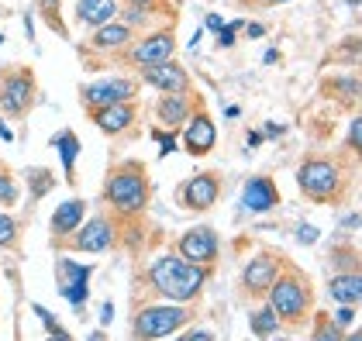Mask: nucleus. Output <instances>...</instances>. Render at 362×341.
Wrapping results in <instances>:
<instances>
[{
	"instance_id": "23",
	"label": "nucleus",
	"mask_w": 362,
	"mask_h": 341,
	"mask_svg": "<svg viewBox=\"0 0 362 341\" xmlns=\"http://www.w3.org/2000/svg\"><path fill=\"white\" fill-rule=\"evenodd\" d=\"M279 328H283V321L276 317L273 307H259L252 313V335L255 338H273V335H279Z\"/></svg>"
},
{
	"instance_id": "44",
	"label": "nucleus",
	"mask_w": 362,
	"mask_h": 341,
	"mask_svg": "<svg viewBox=\"0 0 362 341\" xmlns=\"http://www.w3.org/2000/svg\"><path fill=\"white\" fill-rule=\"evenodd\" d=\"M0 45H4V35H0Z\"/></svg>"
},
{
	"instance_id": "22",
	"label": "nucleus",
	"mask_w": 362,
	"mask_h": 341,
	"mask_svg": "<svg viewBox=\"0 0 362 341\" xmlns=\"http://www.w3.org/2000/svg\"><path fill=\"white\" fill-rule=\"evenodd\" d=\"M328 293H332L334 304H359V297H362L359 273L352 269V273H341V276H334L332 286H328Z\"/></svg>"
},
{
	"instance_id": "34",
	"label": "nucleus",
	"mask_w": 362,
	"mask_h": 341,
	"mask_svg": "<svg viewBox=\"0 0 362 341\" xmlns=\"http://www.w3.org/2000/svg\"><path fill=\"white\" fill-rule=\"evenodd\" d=\"M297 238H300L304 245H310V241H317V227H310V225H300V227H297Z\"/></svg>"
},
{
	"instance_id": "19",
	"label": "nucleus",
	"mask_w": 362,
	"mask_h": 341,
	"mask_svg": "<svg viewBox=\"0 0 362 341\" xmlns=\"http://www.w3.org/2000/svg\"><path fill=\"white\" fill-rule=\"evenodd\" d=\"M83 214H86V203L83 200H66V203H59L56 214H52V234L56 238H69L76 227L83 225Z\"/></svg>"
},
{
	"instance_id": "3",
	"label": "nucleus",
	"mask_w": 362,
	"mask_h": 341,
	"mask_svg": "<svg viewBox=\"0 0 362 341\" xmlns=\"http://www.w3.org/2000/svg\"><path fill=\"white\" fill-rule=\"evenodd\" d=\"M310 304H314V297H310V286H307V280L300 273L286 269V276L279 273L276 280L269 283V307L276 311V317L283 324H300V321H307Z\"/></svg>"
},
{
	"instance_id": "7",
	"label": "nucleus",
	"mask_w": 362,
	"mask_h": 341,
	"mask_svg": "<svg viewBox=\"0 0 362 341\" xmlns=\"http://www.w3.org/2000/svg\"><path fill=\"white\" fill-rule=\"evenodd\" d=\"M221 197V176L218 172H197L190 176L183 186H180V193L176 200L187 207V210H211L214 203Z\"/></svg>"
},
{
	"instance_id": "33",
	"label": "nucleus",
	"mask_w": 362,
	"mask_h": 341,
	"mask_svg": "<svg viewBox=\"0 0 362 341\" xmlns=\"http://www.w3.org/2000/svg\"><path fill=\"white\" fill-rule=\"evenodd\" d=\"M359 138H362V121H352V128H349V148L352 152H359Z\"/></svg>"
},
{
	"instance_id": "5",
	"label": "nucleus",
	"mask_w": 362,
	"mask_h": 341,
	"mask_svg": "<svg viewBox=\"0 0 362 341\" xmlns=\"http://www.w3.org/2000/svg\"><path fill=\"white\" fill-rule=\"evenodd\" d=\"M35 76H31L28 66H14V69H4L0 76V107L11 117H25L35 107Z\"/></svg>"
},
{
	"instance_id": "16",
	"label": "nucleus",
	"mask_w": 362,
	"mask_h": 341,
	"mask_svg": "<svg viewBox=\"0 0 362 341\" xmlns=\"http://www.w3.org/2000/svg\"><path fill=\"white\" fill-rule=\"evenodd\" d=\"M93 124L104 131V135H121L124 128L135 124V104L132 100H121V104H104V107H90Z\"/></svg>"
},
{
	"instance_id": "11",
	"label": "nucleus",
	"mask_w": 362,
	"mask_h": 341,
	"mask_svg": "<svg viewBox=\"0 0 362 341\" xmlns=\"http://www.w3.org/2000/svg\"><path fill=\"white\" fill-rule=\"evenodd\" d=\"M218 231L214 227H190L183 238H180V256L187 262H197V265H211L218 258Z\"/></svg>"
},
{
	"instance_id": "36",
	"label": "nucleus",
	"mask_w": 362,
	"mask_h": 341,
	"mask_svg": "<svg viewBox=\"0 0 362 341\" xmlns=\"http://www.w3.org/2000/svg\"><path fill=\"white\" fill-rule=\"evenodd\" d=\"M128 7H139V11H156L159 7V0H124Z\"/></svg>"
},
{
	"instance_id": "18",
	"label": "nucleus",
	"mask_w": 362,
	"mask_h": 341,
	"mask_svg": "<svg viewBox=\"0 0 362 341\" xmlns=\"http://www.w3.org/2000/svg\"><path fill=\"white\" fill-rule=\"evenodd\" d=\"M156 114H159V121H163L166 128L176 131V128L187 124V117L194 114V107H190V97H187V93H166V97L159 100Z\"/></svg>"
},
{
	"instance_id": "12",
	"label": "nucleus",
	"mask_w": 362,
	"mask_h": 341,
	"mask_svg": "<svg viewBox=\"0 0 362 341\" xmlns=\"http://www.w3.org/2000/svg\"><path fill=\"white\" fill-rule=\"evenodd\" d=\"M69 245L76 249V252H90V256H100V252H107L114 245V227L107 217H93V221H86L83 227H76L73 234H69Z\"/></svg>"
},
{
	"instance_id": "13",
	"label": "nucleus",
	"mask_w": 362,
	"mask_h": 341,
	"mask_svg": "<svg viewBox=\"0 0 362 341\" xmlns=\"http://www.w3.org/2000/svg\"><path fill=\"white\" fill-rule=\"evenodd\" d=\"M173 49H176L173 31H156V35H145L139 45H132L128 62H132V66H152V62L173 59Z\"/></svg>"
},
{
	"instance_id": "6",
	"label": "nucleus",
	"mask_w": 362,
	"mask_h": 341,
	"mask_svg": "<svg viewBox=\"0 0 362 341\" xmlns=\"http://www.w3.org/2000/svg\"><path fill=\"white\" fill-rule=\"evenodd\" d=\"M297 183H300V193L307 200H314V203H328L341 190V176L325 159H307L304 166L297 169Z\"/></svg>"
},
{
	"instance_id": "39",
	"label": "nucleus",
	"mask_w": 362,
	"mask_h": 341,
	"mask_svg": "<svg viewBox=\"0 0 362 341\" xmlns=\"http://www.w3.org/2000/svg\"><path fill=\"white\" fill-rule=\"evenodd\" d=\"M0 138H7V142H14V131H11V128H7L4 121H0Z\"/></svg>"
},
{
	"instance_id": "24",
	"label": "nucleus",
	"mask_w": 362,
	"mask_h": 341,
	"mask_svg": "<svg viewBox=\"0 0 362 341\" xmlns=\"http://www.w3.org/2000/svg\"><path fill=\"white\" fill-rule=\"evenodd\" d=\"M56 148H59V159H62V166H66V176L73 179V169H76V155H80V138H76L73 131H62V135H56Z\"/></svg>"
},
{
	"instance_id": "20",
	"label": "nucleus",
	"mask_w": 362,
	"mask_h": 341,
	"mask_svg": "<svg viewBox=\"0 0 362 341\" xmlns=\"http://www.w3.org/2000/svg\"><path fill=\"white\" fill-rule=\"evenodd\" d=\"M128 42H132V25H121V21L100 25V28L93 31V38H90V45H93L97 52H117V49L128 45Z\"/></svg>"
},
{
	"instance_id": "40",
	"label": "nucleus",
	"mask_w": 362,
	"mask_h": 341,
	"mask_svg": "<svg viewBox=\"0 0 362 341\" xmlns=\"http://www.w3.org/2000/svg\"><path fill=\"white\" fill-rule=\"evenodd\" d=\"M249 35H252V38H262V35H266V28H262V25H249Z\"/></svg>"
},
{
	"instance_id": "26",
	"label": "nucleus",
	"mask_w": 362,
	"mask_h": 341,
	"mask_svg": "<svg viewBox=\"0 0 362 341\" xmlns=\"http://www.w3.org/2000/svg\"><path fill=\"white\" fill-rule=\"evenodd\" d=\"M31 311H35V317L45 324V331H49L52 338H69V331H66V328H59V321H56V313H52V311H45L42 304H35Z\"/></svg>"
},
{
	"instance_id": "27",
	"label": "nucleus",
	"mask_w": 362,
	"mask_h": 341,
	"mask_svg": "<svg viewBox=\"0 0 362 341\" xmlns=\"http://www.w3.org/2000/svg\"><path fill=\"white\" fill-rule=\"evenodd\" d=\"M18 203V183L7 169H0V207H14Z\"/></svg>"
},
{
	"instance_id": "30",
	"label": "nucleus",
	"mask_w": 362,
	"mask_h": 341,
	"mask_svg": "<svg viewBox=\"0 0 362 341\" xmlns=\"http://www.w3.org/2000/svg\"><path fill=\"white\" fill-rule=\"evenodd\" d=\"M38 7L45 11V21L56 31H62V25H59V0H38Z\"/></svg>"
},
{
	"instance_id": "38",
	"label": "nucleus",
	"mask_w": 362,
	"mask_h": 341,
	"mask_svg": "<svg viewBox=\"0 0 362 341\" xmlns=\"http://www.w3.org/2000/svg\"><path fill=\"white\" fill-rule=\"evenodd\" d=\"M111 317H114V307L104 304V307H100V324H111Z\"/></svg>"
},
{
	"instance_id": "28",
	"label": "nucleus",
	"mask_w": 362,
	"mask_h": 341,
	"mask_svg": "<svg viewBox=\"0 0 362 341\" xmlns=\"http://www.w3.org/2000/svg\"><path fill=\"white\" fill-rule=\"evenodd\" d=\"M14 238H18V221L11 214H0V249L14 245Z\"/></svg>"
},
{
	"instance_id": "42",
	"label": "nucleus",
	"mask_w": 362,
	"mask_h": 341,
	"mask_svg": "<svg viewBox=\"0 0 362 341\" xmlns=\"http://www.w3.org/2000/svg\"><path fill=\"white\" fill-rule=\"evenodd\" d=\"M262 142H266V135H259V131H252L249 135V145H262Z\"/></svg>"
},
{
	"instance_id": "41",
	"label": "nucleus",
	"mask_w": 362,
	"mask_h": 341,
	"mask_svg": "<svg viewBox=\"0 0 362 341\" xmlns=\"http://www.w3.org/2000/svg\"><path fill=\"white\" fill-rule=\"evenodd\" d=\"M266 128H269V131H266L269 138H279V135H283V128H279V124H266Z\"/></svg>"
},
{
	"instance_id": "17",
	"label": "nucleus",
	"mask_w": 362,
	"mask_h": 341,
	"mask_svg": "<svg viewBox=\"0 0 362 341\" xmlns=\"http://www.w3.org/2000/svg\"><path fill=\"white\" fill-rule=\"evenodd\" d=\"M276 203H279V193L269 176H252L249 183H245V190H242V210L266 214V210H273Z\"/></svg>"
},
{
	"instance_id": "31",
	"label": "nucleus",
	"mask_w": 362,
	"mask_h": 341,
	"mask_svg": "<svg viewBox=\"0 0 362 341\" xmlns=\"http://www.w3.org/2000/svg\"><path fill=\"white\" fill-rule=\"evenodd\" d=\"M242 28V21H231V28H221V35H218V49H231L235 45V31Z\"/></svg>"
},
{
	"instance_id": "2",
	"label": "nucleus",
	"mask_w": 362,
	"mask_h": 341,
	"mask_svg": "<svg viewBox=\"0 0 362 341\" xmlns=\"http://www.w3.org/2000/svg\"><path fill=\"white\" fill-rule=\"evenodd\" d=\"M148 197H152V190H148L145 169L139 162H124L104 183V200L111 203L114 210H121V214H141L148 207Z\"/></svg>"
},
{
	"instance_id": "1",
	"label": "nucleus",
	"mask_w": 362,
	"mask_h": 341,
	"mask_svg": "<svg viewBox=\"0 0 362 341\" xmlns=\"http://www.w3.org/2000/svg\"><path fill=\"white\" fill-rule=\"evenodd\" d=\"M148 283L156 286L159 297H166L173 304H190L207 283V269L197 262H187L183 256H163L159 262H152Z\"/></svg>"
},
{
	"instance_id": "9",
	"label": "nucleus",
	"mask_w": 362,
	"mask_h": 341,
	"mask_svg": "<svg viewBox=\"0 0 362 341\" xmlns=\"http://www.w3.org/2000/svg\"><path fill=\"white\" fill-rule=\"evenodd\" d=\"M90 265H80L73 258H59L56 262V283H59V293L73 304V307H83L86 304V283H90Z\"/></svg>"
},
{
	"instance_id": "32",
	"label": "nucleus",
	"mask_w": 362,
	"mask_h": 341,
	"mask_svg": "<svg viewBox=\"0 0 362 341\" xmlns=\"http://www.w3.org/2000/svg\"><path fill=\"white\" fill-rule=\"evenodd\" d=\"M341 335H345V331H341V328H334V324H325V328H317V331H314V338H321V341H341Z\"/></svg>"
},
{
	"instance_id": "4",
	"label": "nucleus",
	"mask_w": 362,
	"mask_h": 341,
	"mask_svg": "<svg viewBox=\"0 0 362 341\" xmlns=\"http://www.w3.org/2000/svg\"><path fill=\"white\" fill-rule=\"evenodd\" d=\"M190 321V311L183 304H166V307H141L135 313L132 335L135 338H169Z\"/></svg>"
},
{
	"instance_id": "21",
	"label": "nucleus",
	"mask_w": 362,
	"mask_h": 341,
	"mask_svg": "<svg viewBox=\"0 0 362 341\" xmlns=\"http://www.w3.org/2000/svg\"><path fill=\"white\" fill-rule=\"evenodd\" d=\"M114 11H117L114 0H80V4H76V18H80L83 25H90V28L107 25L114 18Z\"/></svg>"
},
{
	"instance_id": "45",
	"label": "nucleus",
	"mask_w": 362,
	"mask_h": 341,
	"mask_svg": "<svg viewBox=\"0 0 362 341\" xmlns=\"http://www.w3.org/2000/svg\"><path fill=\"white\" fill-rule=\"evenodd\" d=\"M352 4H356V0H352Z\"/></svg>"
},
{
	"instance_id": "37",
	"label": "nucleus",
	"mask_w": 362,
	"mask_h": 341,
	"mask_svg": "<svg viewBox=\"0 0 362 341\" xmlns=\"http://www.w3.org/2000/svg\"><path fill=\"white\" fill-rule=\"evenodd\" d=\"M207 28H211V31H221V28H224L221 14H207Z\"/></svg>"
},
{
	"instance_id": "43",
	"label": "nucleus",
	"mask_w": 362,
	"mask_h": 341,
	"mask_svg": "<svg viewBox=\"0 0 362 341\" xmlns=\"http://www.w3.org/2000/svg\"><path fill=\"white\" fill-rule=\"evenodd\" d=\"M266 4H283V0H266Z\"/></svg>"
},
{
	"instance_id": "35",
	"label": "nucleus",
	"mask_w": 362,
	"mask_h": 341,
	"mask_svg": "<svg viewBox=\"0 0 362 341\" xmlns=\"http://www.w3.org/2000/svg\"><path fill=\"white\" fill-rule=\"evenodd\" d=\"M183 338H187V341H211V338H214V335H211L207 328H194V331H187Z\"/></svg>"
},
{
	"instance_id": "15",
	"label": "nucleus",
	"mask_w": 362,
	"mask_h": 341,
	"mask_svg": "<svg viewBox=\"0 0 362 341\" xmlns=\"http://www.w3.org/2000/svg\"><path fill=\"white\" fill-rule=\"evenodd\" d=\"M279 256H273V252H262V256H255L242 269V286L249 289V293H266L269 289V283L279 276Z\"/></svg>"
},
{
	"instance_id": "14",
	"label": "nucleus",
	"mask_w": 362,
	"mask_h": 341,
	"mask_svg": "<svg viewBox=\"0 0 362 341\" xmlns=\"http://www.w3.org/2000/svg\"><path fill=\"white\" fill-rule=\"evenodd\" d=\"M218 142V128H214V121L207 117V114H190L187 117V128H183V145H187V152L200 159V155H207L211 148Z\"/></svg>"
},
{
	"instance_id": "25",
	"label": "nucleus",
	"mask_w": 362,
	"mask_h": 341,
	"mask_svg": "<svg viewBox=\"0 0 362 341\" xmlns=\"http://www.w3.org/2000/svg\"><path fill=\"white\" fill-rule=\"evenodd\" d=\"M28 179H31V197H35V200H42L49 190H52V186H56V176H52L49 169H31Z\"/></svg>"
},
{
	"instance_id": "8",
	"label": "nucleus",
	"mask_w": 362,
	"mask_h": 341,
	"mask_svg": "<svg viewBox=\"0 0 362 341\" xmlns=\"http://www.w3.org/2000/svg\"><path fill=\"white\" fill-rule=\"evenodd\" d=\"M139 83L128 76H107V80H93L83 86L86 107H104V104H121V100H135Z\"/></svg>"
},
{
	"instance_id": "29",
	"label": "nucleus",
	"mask_w": 362,
	"mask_h": 341,
	"mask_svg": "<svg viewBox=\"0 0 362 341\" xmlns=\"http://www.w3.org/2000/svg\"><path fill=\"white\" fill-rule=\"evenodd\" d=\"M334 328H352L356 324V304H338V311H334V321H332Z\"/></svg>"
},
{
	"instance_id": "10",
	"label": "nucleus",
	"mask_w": 362,
	"mask_h": 341,
	"mask_svg": "<svg viewBox=\"0 0 362 341\" xmlns=\"http://www.w3.org/2000/svg\"><path fill=\"white\" fill-rule=\"evenodd\" d=\"M141 83L156 86L163 93H187L190 90V73L173 62V59H163V62H152V66H141Z\"/></svg>"
}]
</instances>
